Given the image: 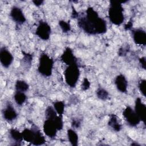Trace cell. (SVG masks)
<instances>
[{
    "mask_svg": "<svg viewBox=\"0 0 146 146\" xmlns=\"http://www.w3.org/2000/svg\"><path fill=\"white\" fill-rule=\"evenodd\" d=\"M115 84L116 88L120 92L124 93L127 90L128 81L123 74H119L117 75L115 79Z\"/></svg>",
    "mask_w": 146,
    "mask_h": 146,
    "instance_id": "cell-15",
    "label": "cell"
},
{
    "mask_svg": "<svg viewBox=\"0 0 146 146\" xmlns=\"http://www.w3.org/2000/svg\"><path fill=\"white\" fill-rule=\"evenodd\" d=\"M14 57L10 51L5 47H2L0 50V62L4 68H8L10 66Z\"/></svg>",
    "mask_w": 146,
    "mask_h": 146,
    "instance_id": "cell-9",
    "label": "cell"
},
{
    "mask_svg": "<svg viewBox=\"0 0 146 146\" xmlns=\"http://www.w3.org/2000/svg\"><path fill=\"white\" fill-rule=\"evenodd\" d=\"M132 27V22L131 21H129L126 24H125L124 28L125 30H129L131 29Z\"/></svg>",
    "mask_w": 146,
    "mask_h": 146,
    "instance_id": "cell-29",
    "label": "cell"
},
{
    "mask_svg": "<svg viewBox=\"0 0 146 146\" xmlns=\"http://www.w3.org/2000/svg\"><path fill=\"white\" fill-rule=\"evenodd\" d=\"M53 107L59 115L63 114L64 111V103L62 101H56L53 103Z\"/></svg>",
    "mask_w": 146,
    "mask_h": 146,
    "instance_id": "cell-21",
    "label": "cell"
},
{
    "mask_svg": "<svg viewBox=\"0 0 146 146\" xmlns=\"http://www.w3.org/2000/svg\"><path fill=\"white\" fill-rule=\"evenodd\" d=\"M61 60L63 61L64 63L69 66L76 63V58L74 55L72 50L67 47L64 51L63 54L61 56Z\"/></svg>",
    "mask_w": 146,
    "mask_h": 146,
    "instance_id": "cell-14",
    "label": "cell"
},
{
    "mask_svg": "<svg viewBox=\"0 0 146 146\" xmlns=\"http://www.w3.org/2000/svg\"><path fill=\"white\" fill-rule=\"evenodd\" d=\"M132 38L134 42L138 45L145 46L146 44V33L141 29H135L132 31Z\"/></svg>",
    "mask_w": 146,
    "mask_h": 146,
    "instance_id": "cell-13",
    "label": "cell"
},
{
    "mask_svg": "<svg viewBox=\"0 0 146 146\" xmlns=\"http://www.w3.org/2000/svg\"><path fill=\"white\" fill-rule=\"evenodd\" d=\"M63 127V117L62 115H58L53 118L46 119L43 123V130L47 136L50 138H54L58 131L61 130Z\"/></svg>",
    "mask_w": 146,
    "mask_h": 146,
    "instance_id": "cell-2",
    "label": "cell"
},
{
    "mask_svg": "<svg viewBox=\"0 0 146 146\" xmlns=\"http://www.w3.org/2000/svg\"><path fill=\"white\" fill-rule=\"evenodd\" d=\"M10 16L11 19L18 25L23 24L26 20L22 10L15 6L11 7L10 12Z\"/></svg>",
    "mask_w": 146,
    "mask_h": 146,
    "instance_id": "cell-10",
    "label": "cell"
},
{
    "mask_svg": "<svg viewBox=\"0 0 146 146\" xmlns=\"http://www.w3.org/2000/svg\"><path fill=\"white\" fill-rule=\"evenodd\" d=\"M26 99H27V96L25 94V92L15 91L14 95V99L15 102L18 106H22L26 102Z\"/></svg>",
    "mask_w": 146,
    "mask_h": 146,
    "instance_id": "cell-19",
    "label": "cell"
},
{
    "mask_svg": "<svg viewBox=\"0 0 146 146\" xmlns=\"http://www.w3.org/2000/svg\"><path fill=\"white\" fill-rule=\"evenodd\" d=\"M54 67V60L46 53L40 54L39 58L38 67V72L44 76H49L51 75Z\"/></svg>",
    "mask_w": 146,
    "mask_h": 146,
    "instance_id": "cell-5",
    "label": "cell"
},
{
    "mask_svg": "<svg viewBox=\"0 0 146 146\" xmlns=\"http://www.w3.org/2000/svg\"><path fill=\"white\" fill-rule=\"evenodd\" d=\"M108 17L111 22L115 25H120L124 19V9L121 2L116 1L110 2Z\"/></svg>",
    "mask_w": 146,
    "mask_h": 146,
    "instance_id": "cell-3",
    "label": "cell"
},
{
    "mask_svg": "<svg viewBox=\"0 0 146 146\" xmlns=\"http://www.w3.org/2000/svg\"><path fill=\"white\" fill-rule=\"evenodd\" d=\"M145 83H146L145 80L141 79L139 81L138 84L139 90L144 96H145Z\"/></svg>",
    "mask_w": 146,
    "mask_h": 146,
    "instance_id": "cell-24",
    "label": "cell"
},
{
    "mask_svg": "<svg viewBox=\"0 0 146 146\" xmlns=\"http://www.w3.org/2000/svg\"><path fill=\"white\" fill-rule=\"evenodd\" d=\"M33 2L34 3V5L36 6H40V5H42V3L44 2L43 1H40V0H35L33 1Z\"/></svg>",
    "mask_w": 146,
    "mask_h": 146,
    "instance_id": "cell-31",
    "label": "cell"
},
{
    "mask_svg": "<svg viewBox=\"0 0 146 146\" xmlns=\"http://www.w3.org/2000/svg\"><path fill=\"white\" fill-rule=\"evenodd\" d=\"M64 76L66 83L71 87H74L80 76V70L77 64L69 65L64 71Z\"/></svg>",
    "mask_w": 146,
    "mask_h": 146,
    "instance_id": "cell-6",
    "label": "cell"
},
{
    "mask_svg": "<svg viewBox=\"0 0 146 146\" xmlns=\"http://www.w3.org/2000/svg\"><path fill=\"white\" fill-rule=\"evenodd\" d=\"M123 115L127 123L131 127H136L140 123L141 120L134 109L132 107H127L123 112Z\"/></svg>",
    "mask_w": 146,
    "mask_h": 146,
    "instance_id": "cell-7",
    "label": "cell"
},
{
    "mask_svg": "<svg viewBox=\"0 0 146 146\" xmlns=\"http://www.w3.org/2000/svg\"><path fill=\"white\" fill-rule=\"evenodd\" d=\"M134 110L139 117L140 118L141 121H143L144 124L145 122V115H146V107L145 104H144L141 99L140 98H136L135 103Z\"/></svg>",
    "mask_w": 146,
    "mask_h": 146,
    "instance_id": "cell-12",
    "label": "cell"
},
{
    "mask_svg": "<svg viewBox=\"0 0 146 146\" xmlns=\"http://www.w3.org/2000/svg\"><path fill=\"white\" fill-rule=\"evenodd\" d=\"M51 33L50 26L45 21H40L35 30V34L41 39L47 40L50 38Z\"/></svg>",
    "mask_w": 146,
    "mask_h": 146,
    "instance_id": "cell-8",
    "label": "cell"
},
{
    "mask_svg": "<svg viewBox=\"0 0 146 146\" xmlns=\"http://www.w3.org/2000/svg\"><path fill=\"white\" fill-rule=\"evenodd\" d=\"M59 25L60 28L64 33H67L71 30V26L68 22H66L63 20H60L59 21Z\"/></svg>",
    "mask_w": 146,
    "mask_h": 146,
    "instance_id": "cell-23",
    "label": "cell"
},
{
    "mask_svg": "<svg viewBox=\"0 0 146 146\" xmlns=\"http://www.w3.org/2000/svg\"><path fill=\"white\" fill-rule=\"evenodd\" d=\"M78 25L87 34L95 35L105 33L107 29L106 21L99 16L92 7H88L85 14L78 18Z\"/></svg>",
    "mask_w": 146,
    "mask_h": 146,
    "instance_id": "cell-1",
    "label": "cell"
},
{
    "mask_svg": "<svg viewBox=\"0 0 146 146\" xmlns=\"http://www.w3.org/2000/svg\"><path fill=\"white\" fill-rule=\"evenodd\" d=\"M96 95L98 98L102 100H106L109 96L108 92L103 88H99L96 91Z\"/></svg>",
    "mask_w": 146,
    "mask_h": 146,
    "instance_id": "cell-22",
    "label": "cell"
},
{
    "mask_svg": "<svg viewBox=\"0 0 146 146\" xmlns=\"http://www.w3.org/2000/svg\"><path fill=\"white\" fill-rule=\"evenodd\" d=\"M90 82L88 80V79L87 78H85L83 79V82L81 85V88L83 91H86L88 90L90 87Z\"/></svg>",
    "mask_w": 146,
    "mask_h": 146,
    "instance_id": "cell-26",
    "label": "cell"
},
{
    "mask_svg": "<svg viewBox=\"0 0 146 146\" xmlns=\"http://www.w3.org/2000/svg\"><path fill=\"white\" fill-rule=\"evenodd\" d=\"M2 115L6 121L11 122L17 117L18 114L13 106L7 103L2 111Z\"/></svg>",
    "mask_w": 146,
    "mask_h": 146,
    "instance_id": "cell-11",
    "label": "cell"
},
{
    "mask_svg": "<svg viewBox=\"0 0 146 146\" xmlns=\"http://www.w3.org/2000/svg\"><path fill=\"white\" fill-rule=\"evenodd\" d=\"M80 121L79 119H74L71 122V125L73 128H78L80 125Z\"/></svg>",
    "mask_w": 146,
    "mask_h": 146,
    "instance_id": "cell-27",
    "label": "cell"
},
{
    "mask_svg": "<svg viewBox=\"0 0 146 146\" xmlns=\"http://www.w3.org/2000/svg\"><path fill=\"white\" fill-rule=\"evenodd\" d=\"M23 62L26 64H30L32 60H33V56L25 52H23Z\"/></svg>",
    "mask_w": 146,
    "mask_h": 146,
    "instance_id": "cell-25",
    "label": "cell"
},
{
    "mask_svg": "<svg viewBox=\"0 0 146 146\" xmlns=\"http://www.w3.org/2000/svg\"><path fill=\"white\" fill-rule=\"evenodd\" d=\"M108 124L109 127H110L113 131L116 132H119L122 128V125L119 118L114 114L110 115Z\"/></svg>",
    "mask_w": 146,
    "mask_h": 146,
    "instance_id": "cell-16",
    "label": "cell"
},
{
    "mask_svg": "<svg viewBox=\"0 0 146 146\" xmlns=\"http://www.w3.org/2000/svg\"><path fill=\"white\" fill-rule=\"evenodd\" d=\"M9 136L13 142H14L13 145H21L23 140L22 132H20L15 128H11L9 131Z\"/></svg>",
    "mask_w": 146,
    "mask_h": 146,
    "instance_id": "cell-17",
    "label": "cell"
},
{
    "mask_svg": "<svg viewBox=\"0 0 146 146\" xmlns=\"http://www.w3.org/2000/svg\"><path fill=\"white\" fill-rule=\"evenodd\" d=\"M23 140L35 145H40L46 142L44 136L35 126L31 128H25L22 132Z\"/></svg>",
    "mask_w": 146,
    "mask_h": 146,
    "instance_id": "cell-4",
    "label": "cell"
},
{
    "mask_svg": "<svg viewBox=\"0 0 146 146\" xmlns=\"http://www.w3.org/2000/svg\"><path fill=\"white\" fill-rule=\"evenodd\" d=\"M67 137L69 142L72 145L76 146L78 144V135L74 129H68L67 132Z\"/></svg>",
    "mask_w": 146,
    "mask_h": 146,
    "instance_id": "cell-18",
    "label": "cell"
},
{
    "mask_svg": "<svg viewBox=\"0 0 146 146\" xmlns=\"http://www.w3.org/2000/svg\"><path fill=\"white\" fill-rule=\"evenodd\" d=\"M15 88L16 91L26 92L29 88V85L24 80H18L15 82Z\"/></svg>",
    "mask_w": 146,
    "mask_h": 146,
    "instance_id": "cell-20",
    "label": "cell"
},
{
    "mask_svg": "<svg viewBox=\"0 0 146 146\" xmlns=\"http://www.w3.org/2000/svg\"><path fill=\"white\" fill-rule=\"evenodd\" d=\"M139 62L142 67V68L144 70H145V67H146V60H145V57L143 56L141 57V58L139 59Z\"/></svg>",
    "mask_w": 146,
    "mask_h": 146,
    "instance_id": "cell-28",
    "label": "cell"
},
{
    "mask_svg": "<svg viewBox=\"0 0 146 146\" xmlns=\"http://www.w3.org/2000/svg\"><path fill=\"white\" fill-rule=\"evenodd\" d=\"M72 17L74 18H78L79 17V14L76 11V10L72 7Z\"/></svg>",
    "mask_w": 146,
    "mask_h": 146,
    "instance_id": "cell-30",
    "label": "cell"
}]
</instances>
